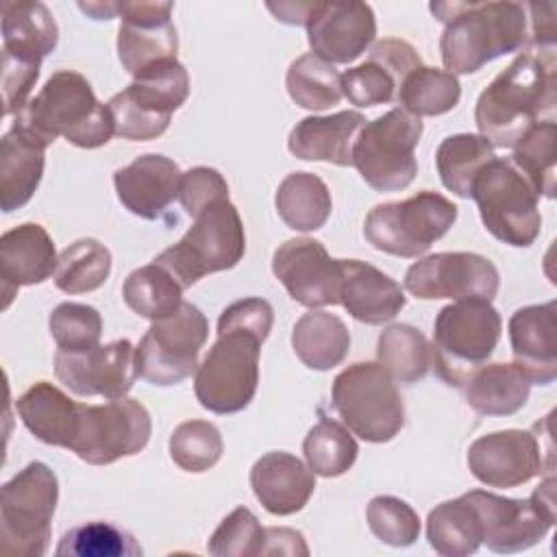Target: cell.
Listing matches in <instances>:
<instances>
[{
  "label": "cell",
  "mask_w": 557,
  "mask_h": 557,
  "mask_svg": "<svg viewBox=\"0 0 557 557\" xmlns=\"http://www.w3.org/2000/svg\"><path fill=\"white\" fill-rule=\"evenodd\" d=\"M246 252L242 218L228 200L202 209L178 244L159 252L152 261L165 268L183 289L207 274L235 268Z\"/></svg>",
  "instance_id": "8992f818"
},
{
  "label": "cell",
  "mask_w": 557,
  "mask_h": 557,
  "mask_svg": "<svg viewBox=\"0 0 557 557\" xmlns=\"http://www.w3.org/2000/svg\"><path fill=\"white\" fill-rule=\"evenodd\" d=\"M431 13L444 22L440 52L455 76L474 74L531 39L527 4L520 2H433Z\"/></svg>",
  "instance_id": "7a4b0ae2"
},
{
  "label": "cell",
  "mask_w": 557,
  "mask_h": 557,
  "mask_svg": "<svg viewBox=\"0 0 557 557\" xmlns=\"http://www.w3.org/2000/svg\"><path fill=\"white\" fill-rule=\"evenodd\" d=\"M272 322H274V309L268 300L242 298L222 311L218 326H242L268 337L272 331Z\"/></svg>",
  "instance_id": "681fc988"
},
{
  "label": "cell",
  "mask_w": 557,
  "mask_h": 557,
  "mask_svg": "<svg viewBox=\"0 0 557 557\" xmlns=\"http://www.w3.org/2000/svg\"><path fill=\"white\" fill-rule=\"evenodd\" d=\"M557 126L555 122L542 120L537 122L516 146L511 154V163L516 170L529 181L533 191L546 198L555 196V154H557Z\"/></svg>",
  "instance_id": "60d3db41"
},
{
  "label": "cell",
  "mask_w": 557,
  "mask_h": 557,
  "mask_svg": "<svg viewBox=\"0 0 557 557\" xmlns=\"http://www.w3.org/2000/svg\"><path fill=\"white\" fill-rule=\"evenodd\" d=\"M500 315L485 298H466L440 309L433 324L431 366L446 385L461 387L494 352Z\"/></svg>",
  "instance_id": "5b68a950"
},
{
  "label": "cell",
  "mask_w": 557,
  "mask_h": 557,
  "mask_svg": "<svg viewBox=\"0 0 557 557\" xmlns=\"http://www.w3.org/2000/svg\"><path fill=\"white\" fill-rule=\"evenodd\" d=\"M529 374L513 363H490L479 368L461 387L466 403L481 416H511L527 405L531 392Z\"/></svg>",
  "instance_id": "4dcf8cb0"
},
{
  "label": "cell",
  "mask_w": 557,
  "mask_h": 557,
  "mask_svg": "<svg viewBox=\"0 0 557 557\" xmlns=\"http://www.w3.org/2000/svg\"><path fill=\"white\" fill-rule=\"evenodd\" d=\"M285 85L289 98L309 111H324L337 104L344 96L342 74L335 70V65L326 63L313 52L292 61Z\"/></svg>",
  "instance_id": "f35d334b"
},
{
  "label": "cell",
  "mask_w": 557,
  "mask_h": 557,
  "mask_svg": "<svg viewBox=\"0 0 557 557\" xmlns=\"http://www.w3.org/2000/svg\"><path fill=\"white\" fill-rule=\"evenodd\" d=\"M422 65L416 48L405 39L387 37L370 50V57L342 74V91L355 107H376L396 100L409 72Z\"/></svg>",
  "instance_id": "7402d4cb"
},
{
  "label": "cell",
  "mask_w": 557,
  "mask_h": 557,
  "mask_svg": "<svg viewBox=\"0 0 557 557\" xmlns=\"http://www.w3.org/2000/svg\"><path fill=\"white\" fill-rule=\"evenodd\" d=\"M461 98V85L455 74L429 65H420L405 76L396 100L416 117H433L448 113Z\"/></svg>",
  "instance_id": "74e56055"
},
{
  "label": "cell",
  "mask_w": 557,
  "mask_h": 557,
  "mask_svg": "<svg viewBox=\"0 0 557 557\" xmlns=\"http://www.w3.org/2000/svg\"><path fill=\"white\" fill-rule=\"evenodd\" d=\"M278 218L294 231H318L326 224L333 202L326 183L311 172L287 174L274 196Z\"/></svg>",
  "instance_id": "d6a6232c"
},
{
  "label": "cell",
  "mask_w": 557,
  "mask_h": 557,
  "mask_svg": "<svg viewBox=\"0 0 557 557\" xmlns=\"http://www.w3.org/2000/svg\"><path fill=\"white\" fill-rule=\"evenodd\" d=\"M313 4H315V2H278V4L268 2L265 7L274 13V17H276L278 22L298 26V24H307Z\"/></svg>",
  "instance_id": "816d5d0a"
},
{
  "label": "cell",
  "mask_w": 557,
  "mask_h": 557,
  "mask_svg": "<svg viewBox=\"0 0 557 557\" xmlns=\"http://www.w3.org/2000/svg\"><path fill=\"white\" fill-rule=\"evenodd\" d=\"M496 265L476 252H435L405 272V289L420 300L485 298L498 292Z\"/></svg>",
  "instance_id": "2e32d148"
},
{
  "label": "cell",
  "mask_w": 557,
  "mask_h": 557,
  "mask_svg": "<svg viewBox=\"0 0 557 557\" xmlns=\"http://www.w3.org/2000/svg\"><path fill=\"white\" fill-rule=\"evenodd\" d=\"M376 357L392 381L416 383L431 368V344L411 324H392L379 335Z\"/></svg>",
  "instance_id": "8d00e7d4"
},
{
  "label": "cell",
  "mask_w": 557,
  "mask_h": 557,
  "mask_svg": "<svg viewBox=\"0 0 557 557\" xmlns=\"http://www.w3.org/2000/svg\"><path fill=\"white\" fill-rule=\"evenodd\" d=\"M209 337L205 313L185 302L168 318L154 320L135 346L137 376L152 385H176L198 370V355Z\"/></svg>",
  "instance_id": "5bb4252c"
},
{
  "label": "cell",
  "mask_w": 557,
  "mask_h": 557,
  "mask_svg": "<svg viewBox=\"0 0 557 557\" xmlns=\"http://www.w3.org/2000/svg\"><path fill=\"white\" fill-rule=\"evenodd\" d=\"M15 409L39 442L67 448L91 466H109L137 455L152 431L148 409L135 398L85 405L48 381L28 387Z\"/></svg>",
  "instance_id": "6da1fadb"
},
{
  "label": "cell",
  "mask_w": 557,
  "mask_h": 557,
  "mask_svg": "<svg viewBox=\"0 0 557 557\" xmlns=\"http://www.w3.org/2000/svg\"><path fill=\"white\" fill-rule=\"evenodd\" d=\"M17 126L50 146L65 137L78 148H100L115 135L113 115L89 81L74 70L54 72L35 98L15 115Z\"/></svg>",
  "instance_id": "277c9868"
},
{
  "label": "cell",
  "mask_w": 557,
  "mask_h": 557,
  "mask_svg": "<svg viewBox=\"0 0 557 557\" xmlns=\"http://www.w3.org/2000/svg\"><path fill=\"white\" fill-rule=\"evenodd\" d=\"M544 457L553 461V453L542 448L535 424L531 431L507 429L481 435L468 448V468L487 487H518L544 472Z\"/></svg>",
  "instance_id": "e0dca14e"
},
{
  "label": "cell",
  "mask_w": 557,
  "mask_h": 557,
  "mask_svg": "<svg viewBox=\"0 0 557 557\" xmlns=\"http://www.w3.org/2000/svg\"><path fill=\"white\" fill-rule=\"evenodd\" d=\"M59 41V26L44 2H2V61L41 65Z\"/></svg>",
  "instance_id": "f1b7e54d"
},
{
  "label": "cell",
  "mask_w": 557,
  "mask_h": 557,
  "mask_svg": "<svg viewBox=\"0 0 557 557\" xmlns=\"http://www.w3.org/2000/svg\"><path fill=\"white\" fill-rule=\"evenodd\" d=\"M302 453L313 474L333 479L352 468L359 446L348 426L331 418H320V422L309 429L302 442Z\"/></svg>",
  "instance_id": "b9f144b4"
},
{
  "label": "cell",
  "mask_w": 557,
  "mask_h": 557,
  "mask_svg": "<svg viewBox=\"0 0 557 557\" xmlns=\"http://www.w3.org/2000/svg\"><path fill=\"white\" fill-rule=\"evenodd\" d=\"M485 228L503 244L527 248L542 228L537 194L509 159L494 157L472 185V196Z\"/></svg>",
  "instance_id": "4fadbf2b"
},
{
  "label": "cell",
  "mask_w": 557,
  "mask_h": 557,
  "mask_svg": "<svg viewBox=\"0 0 557 557\" xmlns=\"http://www.w3.org/2000/svg\"><path fill=\"white\" fill-rule=\"evenodd\" d=\"M46 144L26 128L13 124L0 141V207L4 213L22 209L37 191L44 165Z\"/></svg>",
  "instance_id": "f546056e"
},
{
  "label": "cell",
  "mask_w": 557,
  "mask_h": 557,
  "mask_svg": "<svg viewBox=\"0 0 557 557\" xmlns=\"http://www.w3.org/2000/svg\"><path fill=\"white\" fill-rule=\"evenodd\" d=\"M57 250L52 237L41 224L26 222L0 237V278L4 307H9L15 289L37 285L57 272Z\"/></svg>",
  "instance_id": "d4e9b609"
},
{
  "label": "cell",
  "mask_w": 557,
  "mask_h": 557,
  "mask_svg": "<svg viewBox=\"0 0 557 557\" xmlns=\"http://www.w3.org/2000/svg\"><path fill=\"white\" fill-rule=\"evenodd\" d=\"M555 476H548L529 498H505L485 490L466 492L472 503L481 533L494 553H520L546 537L555 524Z\"/></svg>",
  "instance_id": "9a60e30c"
},
{
  "label": "cell",
  "mask_w": 557,
  "mask_h": 557,
  "mask_svg": "<svg viewBox=\"0 0 557 557\" xmlns=\"http://www.w3.org/2000/svg\"><path fill=\"white\" fill-rule=\"evenodd\" d=\"M363 126L366 117L359 111L309 115L292 128L287 148L296 159L346 168L352 165V148Z\"/></svg>",
  "instance_id": "83f0119b"
},
{
  "label": "cell",
  "mask_w": 557,
  "mask_h": 557,
  "mask_svg": "<svg viewBox=\"0 0 557 557\" xmlns=\"http://www.w3.org/2000/svg\"><path fill=\"white\" fill-rule=\"evenodd\" d=\"M172 2H117V57L137 76L163 61L176 59L178 37L170 20Z\"/></svg>",
  "instance_id": "d6986e66"
},
{
  "label": "cell",
  "mask_w": 557,
  "mask_h": 557,
  "mask_svg": "<svg viewBox=\"0 0 557 557\" xmlns=\"http://www.w3.org/2000/svg\"><path fill=\"white\" fill-rule=\"evenodd\" d=\"M57 500V474L41 461H30L9 479L0 492V553L46 555Z\"/></svg>",
  "instance_id": "ba28073f"
},
{
  "label": "cell",
  "mask_w": 557,
  "mask_h": 557,
  "mask_svg": "<svg viewBox=\"0 0 557 557\" xmlns=\"http://www.w3.org/2000/svg\"><path fill=\"white\" fill-rule=\"evenodd\" d=\"M553 107L555 52H524L481 91L474 122L494 148H513Z\"/></svg>",
  "instance_id": "3957f363"
},
{
  "label": "cell",
  "mask_w": 557,
  "mask_h": 557,
  "mask_svg": "<svg viewBox=\"0 0 557 557\" xmlns=\"http://www.w3.org/2000/svg\"><path fill=\"white\" fill-rule=\"evenodd\" d=\"M57 557H137L141 546L135 537L111 522H87L63 533Z\"/></svg>",
  "instance_id": "7bdbcfd3"
},
{
  "label": "cell",
  "mask_w": 557,
  "mask_h": 557,
  "mask_svg": "<svg viewBox=\"0 0 557 557\" xmlns=\"http://www.w3.org/2000/svg\"><path fill=\"white\" fill-rule=\"evenodd\" d=\"M272 272L287 294L309 309L339 302V259H331L318 239L296 237L281 244L272 257Z\"/></svg>",
  "instance_id": "ffe728a7"
},
{
  "label": "cell",
  "mask_w": 557,
  "mask_h": 557,
  "mask_svg": "<svg viewBox=\"0 0 557 557\" xmlns=\"http://www.w3.org/2000/svg\"><path fill=\"white\" fill-rule=\"evenodd\" d=\"M181 170L165 154H141L113 174L120 202L144 220H157L178 196Z\"/></svg>",
  "instance_id": "603a6c76"
},
{
  "label": "cell",
  "mask_w": 557,
  "mask_h": 557,
  "mask_svg": "<svg viewBox=\"0 0 557 557\" xmlns=\"http://www.w3.org/2000/svg\"><path fill=\"white\" fill-rule=\"evenodd\" d=\"M292 346L309 370L326 372L346 359L350 333L337 315L311 309L294 324Z\"/></svg>",
  "instance_id": "1f68e13d"
},
{
  "label": "cell",
  "mask_w": 557,
  "mask_h": 557,
  "mask_svg": "<svg viewBox=\"0 0 557 557\" xmlns=\"http://www.w3.org/2000/svg\"><path fill=\"white\" fill-rule=\"evenodd\" d=\"M263 335L242 326H218V339L196 370L198 403L228 416L246 409L259 385V352Z\"/></svg>",
  "instance_id": "52a82bcc"
},
{
  "label": "cell",
  "mask_w": 557,
  "mask_h": 557,
  "mask_svg": "<svg viewBox=\"0 0 557 557\" xmlns=\"http://www.w3.org/2000/svg\"><path fill=\"white\" fill-rule=\"evenodd\" d=\"M457 220V205L446 196L424 189L400 202L370 209L363 222L366 239L394 257H420L442 239Z\"/></svg>",
  "instance_id": "30bf717a"
},
{
  "label": "cell",
  "mask_w": 557,
  "mask_h": 557,
  "mask_svg": "<svg viewBox=\"0 0 557 557\" xmlns=\"http://www.w3.org/2000/svg\"><path fill=\"white\" fill-rule=\"evenodd\" d=\"M261 555H309V548L300 531L272 527V529H265V542H263Z\"/></svg>",
  "instance_id": "f907efd6"
},
{
  "label": "cell",
  "mask_w": 557,
  "mask_h": 557,
  "mask_svg": "<svg viewBox=\"0 0 557 557\" xmlns=\"http://www.w3.org/2000/svg\"><path fill=\"white\" fill-rule=\"evenodd\" d=\"M370 531L389 546H411L420 535V518L416 509L396 496H374L368 505Z\"/></svg>",
  "instance_id": "bcb514c9"
},
{
  "label": "cell",
  "mask_w": 557,
  "mask_h": 557,
  "mask_svg": "<svg viewBox=\"0 0 557 557\" xmlns=\"http://www.w3.org/2000/svg\"><path fill=\"white\" fill-rule=\"evenodd\" d=\"M54 372L76 396L120 400L131 392L137 379L135 346L128 339H115L85 352L57 350Z\"/></svg>",
  "instance_id": "ac0fdd59"
},
{
  "label": "cell",
  "mask_w": 557,
  "mask_h": 557,
  "mask_svg": "<svg viewBox=\"0 0 557 557\" xmlns=\"http://www.w3.org/2000/svg\"><path fill=\"white\" fill-rule=\"evenodd\" d=\"M178 200H181L183 209L187 211V215L196 218L209 205L228 200V185L218 170L198 165V168L187 170L181 176Z\"/></svg>",
  "instance_id": "c3c4849f"
},
{
  "label": "cell",
  "mask_w": 557,
  "mask_h": 557,
  "mask_svg": "<svg viewBox=\"0 0 557 557\" xmlns=\"http://www.w3.org/2000/svg\"><path fill=\"white\" fill-rule=\"evenodd\" d=\"M426 540L435 553L446 557H466L476 553L483 533L479 516L466 494L444 500L429 511Z\"/></svg>",
  "instance_id": "836d02e7"
},
{
  "label": "cell",
  "mask_w": 557,
  "mask_h": 557,
  "mask_svg": "<svg viewBox=\"0 0 557 557\" xmlns=\"http://www.w3.org/2000/svg\"><path fill=\"white\" fill-rule=\"evenodd\" d=\"M331 403L342 422L366 442L383 444L405 426V405L392 376L372 361L342 370L331 387Z\"/></svg>",
  "instance_id": "9c48e42d"
},
{
  "label": "cell",
  "mask_w": 557,
  "mask_h": 557,
  "mask_svg": "<svg viewBox=\"0 0 557 557\" xmlns=\"http://www.w3.org/2000/svg\"><path fill=\"white\" fill-rule=\"evenodd\" d=\"M305 26L313 54L331 65L355 61L376 35V17L366 2H315Z\"/></svg>",
  "instance_id": "44dd1931"
},
{
  "label": "cell",
  "mask_w": 557,
  "mask_h": 557,
  "mask_svg": "<svg viewBox=\"0 0 557 557\" xmlns=\"http://www.w3.org/2000/svg\"><path fill=\"white\" fill-rule=\"evenodd\" d=\"M509 342L516 363L535 385L557 376V302L529 305L509 318Z\"/></svg>",
  "instance_id": "cb8c5ba5"
},
{
  "label": "cell",
  "mask_w": 557,
  "mask_h": 557,
  "mask_svg": "<svg viewBox=\"0 0 557 557\" xmlns=\"http://www.w3.org/2000/svg\"><path fill=\"white\" fill-rule=\"evenodd\" d=\"M339 302L363 324H383L400 313L407 298L400 285L379 268L359 259H339Z\"/></svg>",
  "instance_id": "484cf974"
},
{
  "label": "cell",
  "mask_w": 557,
  "mask_h": 557,
  "mask_svg": "<svg viewBox=\"0 0 557 557\" xmlns=\"http://www.w3.org/2000/svg\"><path fill=\"white\" fill-rule=\"evenodd\" d=\"M109 248L94 237H83L59 255L54 285L65 294H85L98 289L109 278Z\"/></svg>",
  "instance_id": "ab89813d"
},
{
  "label": "cell",
  "mask_w": 557,
  "mask_h": 557,
  "mask_svg": "<svg viewBox=\"0 0 557 557\" xmlns=\"http://www.w3.org/2000/svg\"><path fill=\"white\" fill-rule=\"evenodd\" d=\"M224 453V442L215 424L207 420L181 422L170 435V457L185 472L213 468Z\"/></svg>",
  "instance_id": "ee69618b"
},
{
  "label": "cell",
  "mask_w": 557,
  "mask_h": 557,
  "mask_svg": "<svg viewBox=\"0 0 557 557\" xmlns=\"http://www.w3.org/2000/svg\"><path fill=\"white\" fill-rule=\"evenodd\" d=\"M265 542V529L257 516L246 509H233L209 537L207 550L215 557H252L261 555Z\"/></svg>",
  "instance_id": "7dc6e473"
},
{
  "label": "cell",
  "mask_w": 557,
  "mask_h": 557,
  "mask_svg": "<svg viewBox=\"0 0 557 557\" xmlns=\"http://www.w3.org/2000/svg\"><path fill=\"white\" fill-rule=\"evenodd\" d=\"M189 96V74L178 59L163 61L137 76L107 102L115 135L131 141H148L163 135L172 113Z\"/></svg>",
  "instance_id": "8fae6325"
},
{
  "label": "cell",
  "mask_w": 557,
  "mask_h": 557,
  "mask_svg": "<svg viewBox=\"0 0 557 557\" xmlns=\"http://www.w3.org/2000/svg\"><path fill=\"white\" fill-rule=\"evenodd\" d=\"M48 329L57 350L85 352L100 344L102 318L98 309L83 302H61L48 318Z\"/></svg>",
  "instance_id": "f6af8a7d"
},
{
  "label": "cell",
  "mask_w": 557,
  "mask_h": 557,
  "mask_svg": "<svg viewBox=\"0 0 557 557\" xmlns=\"http://www.w3.org/2000/svg\"><path fill=\"white\" fill-rule=\"evenodd\" d=\"M494 146L474 133H459L446 137L435 152L437 174L442 185L459 198L472 196V185L487 161H492Z\"/></svg>",
  "instance_id": "e575fe53"
},
{
  "label": "cell",
  "mask_w": 557,
  "mask_h": 557,
  "mask_svg": "<svg viewBox=\"0 0 557 557\" xmlns=\"http://www.w3.org/2000/svg\"><path fill=\"white\" fill-rule=\"evenodd\" d=\"M250 487L265 511L292 516L309 503L315 490V474L298 457L274 450L255 461Z\"/></svg>",
  "instance_id": "4316f807"
},
{
  "label": "cell",
  "mask_w": 557,
  "mask_h": 557,
  "mask_svg": "<svg viewBox=\"0 0 557 557\" xmlns=\"http://www.w3.org/2000/svg\"><path fill=\"white\" fill-rule=\"evenodd\" d=\"M181 283L154 261L133 270L122 287L124 302L141 318L163 320L183 305Z\"/></svg>",
  "instance_id": "d590c367"
},
{
  "label": "cell",
  "mask_w": 557,
  "mask_h": 557,
  "mask_svg": "<svg viewBox=\"0 0 557 557\" xmlns=\"http://www.w3.org/2000/svg\"><path fill=\"white\" fill-rule=\"evenodd\" d=\"M420 137V117L396 107L366 122L352 148V165L374 191H400L418 174L416 146Z\"/></svg>",
  "instance_id": "7c38bea8"
}]
</instances>
